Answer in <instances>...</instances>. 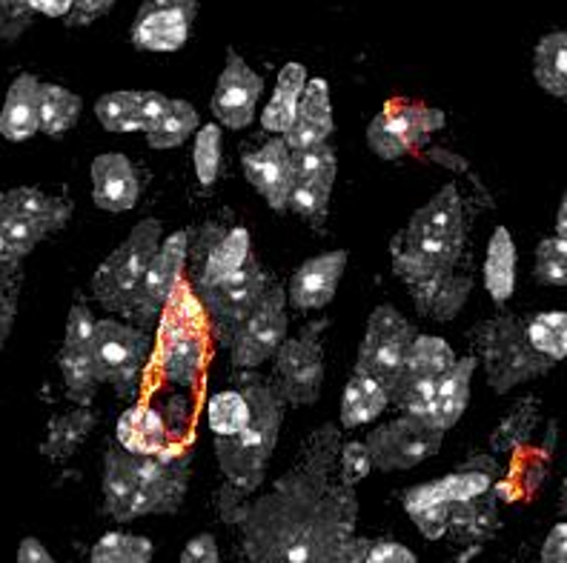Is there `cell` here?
Instances as JSON below:
<instances>
[{"mask_svg": "<svg viewBox=\"0 0 567 563\" xmlns=\"http://www.w3.org/2000/svg\"><path fill=\"white\" fill-rule=\"evenodd\" d=\"M373 472V455L367 449L364 440H347L339 452V478L347 487H355Z\"/></svg>", "mask_w": 567, "mask_h": 563, "instance_id": "50", "label": "cell"}, {"mask_svg": "<svg viewBox=\"0 0 567 563\" xmlns=\"http://www.w3.org/2000/svg\"><path fill=\"white\" fill-rule=\"evenodd\" d=\"M32 9L27 0H0V38L14 41L32 21Z\"/></svg>", "mask_w": 567, "mask_h": 563, "instance_id": "52", "label": "cell"}, {"mask_svg": "<svg viewBox=\"0 0 567 563\" xmlns=\"http://www.w3.org/2000/svg\"><path fill=\"white\" fill-rule=\"evenodd\" d=\"M533 77L547 95L567 97V32H550L536 43Z\"/></svg>", "mask_w": 567, "mask_h": 563, "instance_id": "38", "label": "cell"}, {"mask_svg": "<svg viewBox=\"0 0 567 563\" xmlns=\"http://www.w3.org/2000/svg\"><path fill=\"white\" fill-rule=\"evenodd\" d=\"M444 124L447 117L436 106L395 97V101H388L384 110L367 126V146L381 160H402L415 149L427 146V140L439 129H444Z\"/></svg>", "mask_w": 567, "mask_h": 563, "instance_id": "12", "label": "cell"}, {"mask_svg": "<svg viewBox=\"0 0 567 563\" xmlns=\"http://www.w3.org/2000/svg\"><path fill=\"white\" fill-rule=\"evenodd\" d=\"M516 261H519V252H516L513 234L505 227H496L485 254V289L498 306L511 301L516 289Z\"/></svg>", "mask_w": 567, "mask_h": 563, "instance_id": "33", "label": "cell"}, {"mask_svg": "<svg viewBox=\"0 0 567 563\" xmlns=\"http://www.w3.org/2000/svg\"><path fill=\"white\" fill-rule=\"evenodd\" d=\"M83 101L58 83H41V132L43 135H63L78 124Z\"/></svg>", "mask_w": 567, "mask_h": 563, "instance_id": "41", "label": "cell"}, {"mask_svg": "<svg viewBox=\"0 0 567 563\" xmlns=\"http://www.w3.org/2000/svg\"><path fill=\"white\" fill-rule=\"evenodd\" d=\"M456 352L444 337L415 335L402 378L390 392V404L399 409V415H415V418L430 420L439 380L456 366Z\"/></svg>", "mask_w": 567, "mask_h": 563, "instance_id": "15", "label": "cell"}, {"mask_svg": "<svg viewBox=\"0 0 567 563\" xmlns=\"http://www.w3.org/2000/svg\"><path fill=\"white\" fill-rule=\"evenodd\" d=\"M193 166H195V178H198V184L202 186H215V180L221 178L224 135L218 124H207L195 132Z\"/></svg>", "mask_w": 567, "mask_h": 563, "instance_id": "45", "label": "cell"}, {"mask_svg": "<svg viewBox=\"0 0 567 563\" xmlns=\"http://www.w3.org/2000/svg\"><path fill=\"white\" fill-rule=\"evenodd\" d=\"M155 546L150 538L130 535V532H106L92 546L90 563H150Z\"/></svg>", "mask_w": 567, "mask_h": 563, "instance_id": "43", "label": "cell"}, {"mask_svg": "<svg viewBox=\"0 0 567 563\" xmlns=\"http://www.w3.org/2000/svg\"><path fill=\"white\" fill-rule=\"evenodd\" d=\"M330 326L327 317L307 323L298 337H287L281 350L276 352V369H272V386L278 398L290 406H312L321 395L324 384V350L321 335Z\"/></svg>", "mask_w": 567, "mask_h": 563, "instance_id": "13", "label": "cell"}, {"mask_svg": "<svg viewBox=\"0 0 567 563\" xmlns=\"http://www.w3.org/2000/svg\"><path fill=\"white\" fill-rule=\"evenodd\" d=\"M556 234H559V238H567V192L565 200H561L559 215H556Z\"/></svg>", "mask_w": 567, "mask_h": 563, "instance_id": "60", "label": "cell"}, {"mask_svg": "<svg viewBox=\"0 0 567 563\" xmlns=\"http://www.w3.org/2000/svg\"><path fill=\"white\" fill-rule=\"evenodd\" d=\"M72 218L66 198L47 195L35 186H14L0 192V272H18L43 238L61 232Z\"/></svg>", "mask_w": 567, "mask_h": 563, "instance_id": "5", "label": "cell"}, {"mask_svg": "<svg viewBox=\"0 0 567 563\" xmlns=\"http://www.w3.org/2000/svg\"><path fill=\"white\" fill-rule=\"evenodd\" d=\"M267 286H270L267 269L261 267L256 254H249L247 263L238 269L236 275H229L227 281L195 292L198 301L204 303V312H207L209 335L215 337V344L221 346V350L233 346V337L238 335L241 323L252 315Z\"/></svg>", "mask_w": 567, "mask_h": 563, "instance_id": "10", "label": "cell"}, {"mask_svg": "<svg viewBox=\"0 0 567 563\" xmlns=\"http://www.w3.org/2000/svg\"><path fill=\"white\" fill-rule=\"evenodd\" d=\"M18 295H21L18 272H0V350L12 335L14 317H18Z\"/></svg>", "mask_w": 567, "mask_h": 563, "instance_id": "51", "label": "cell"}, {"mask_svg": "<svg viewBox=\"0 0 567 563\" xmlns=\"http://www.w3.org/2000/svg\"><path fill=\"white\" fill-rule=\"evenodd\" d=\"M95 315L90 306L75 298L72 303L70 317H66V335H63L61 355H58V366H61L63 386L70 400L78 406H90L97 392V372L95 357H92V344H95Z\"/></svg>", "mask_w": 567, "mask_h": 563, "instance_id": "19", "label": "cell"}, {"mask_svg": "<svg viewBox=\"0 0 567 563\" xmlns=\"http://www.w3.org/2000/svg\"><path fill=\"white\" fill-rule=\"evenodd\" d=\"M178 563H221V557H218V543H215V538L209 532H202V535H195L184 546Z\"/></svg>", "mask_w": 567, "mask_h": 563, "instance_id": "53", "label": "cell"}, {"mask_svg": "<svg viewBox=\"0 0 567 563\" xmlns=\"http://www.w3.org/2000/svg\"><path fill=\"white\" fill-rule=\"evenodd\" d=\"M502 467L493 455H473L456 469V472L444 475V489H447L450 503L458 501H473V498H482V494L493 492L502 481Z\"/></svg>", "mask_w": 567, "mask_h": 563, "instance_id": "34", "label": "cell"}, {"mask_svg": "<svg viewBox=\"0 0 567 563\" xmlns=\"http://www.w3.org/2000/svg\"><path fill=\"white\" fill-rule=\"evenodd\" d=\"M402 507L410 515V521L415 523V529H419L427 541H439V538L447 535L450 507H453V503H450L442 478L419 483V487H410L408 492L402 494Z\"/></svg>", "mask_w": 567, "mask_h": 563, "instance_id": "29", "label": "cell"}, {"mask_svg": "<svg viewBox=\"0 0 567 563\" xmlns=\"http://www.w3.org/2000/svg\"><path fill=\"white\" fill-rule=\"evenodd\" d=\"M241 169L272 212H287L296 175H292V149L281 135L267 140L261 149L244 152Z\"/></svg>", "mask_w": 567, "mask_h": 563, "instance_id": "22", "label": "cell"}, {"mask_svg": "<svg viewBox=\"0 0 567 563\" xmlns=\"http://www.w3.org/2000/svg\"><path fill=\"white\" fill-rule=\"evenodd\" d=\"M367 563H415V555L404 543L381 541L373 543V550L367 555Z\"/></svg>", "mask_w": 567, "mask_h": 563, "instance_id": "55", "label": "cell"}, {"mask_svg": "<svg viewBox=\"0 0 567 563\" xmlns=\"http://www.w3.org/2000/svg\"><path fill=\"white\" fill-rule=\"evenodd\" d=\"M236 386L249 404V420L233 438H215V458L227 478V487L236 489L241 498H249L261 489L267 463L276 452L284 400L278 398L276 386L252 369H244L236 378Z\"/></svg>", "mask_w": 567, "mask_h": 563, "instance_id": "3", "label": "cell"}, {"mask_svg": "<svg viewBox=\"0 0 567 563\" xmlns=\"http://www.w3.org/2000/svg\"><path fill=\"white\" fill-rule=\"evenodd\" d=\"M18 563H55V557L49 555V550L38 538H23L18 546Z\"/></svg>", "mask_w": 567, "mask_h": 563, "instance_id": "57", "label": "cell"}, {"mask_svg": "<svg viewBox=\"0 0 567 563\" xmlns=\"http://www.w3.org/2000/svg\"><path fill=\"white\" fill-rule=\"evenodd\" d=\"M332 129V101H330V86L324 77H310L305 86V95L298 101L296 121H292L290 132L284 135L287 146L296 149H312L330 140Z\"/></svg>", "mask_w": 567, "mask_h": 563, "instance_id": "25", "label": "cell"}, {"mask_svg": "<svg viewBox=\"0 0 567 563\" xmlns=\"http://www.w3.org/2000/svg\"><path fill=\"white\" fill-rule=\"evenodd\" d=\"M347 269V252L336 249V252L316 254L310 261L292 272L290 286H287V298L296 310L301 312H319L330 306L336 292H339L341 275Z\"/></svg>", "mask_w": 567, "mask_h": 563, "instance_id": "23", "label": "cell"}, {"mask_svg": "<svg viewBox=\"0 0 567 563\" xmlns=\"http://www.w3.org/2000/svg\"><path fill=\"white\" fill-rule=\"evenodd\" d=\"M141 198V180L135 166L121 152H106L92 160V200L104 212L121 215L135 209Z\"/></svg>", "mask_w": 567, "mask_h": 563, "instance_id": "24", "label": "cell"}, {"mask_svg": "<svg viewBox=\"0 0 567 563\" xmlns=\"http://www.w3.org/2000/svg\"><path fill=\"white\" fill-rule=\"evenodd\" d=\"M559 509H561V512H565V515H567V478H565V483H561V498H559Z\"/></svg>", "mask_w": 567, "mask_h": 563, "instance_id": "61", "label": "cell"}, {"mask_svg": "<svg viewBox=\"0 0 567 563\" xmlns=\"http://www.w3.org/2000/svg\"><path fill=\"white\" fill-rule=\"evenodd\" d=\"M341 444L339 426L324 424L258 498H241L227 483L218 489V515L241 532L247 563H344L359 498L355 487L336 478Z\"/></svg>", "mask_w": 567, "mask_h": 563, "instance_id": "1", "label": "cell"}, {"mask_svg": "<svg viewBox=\"0 0 567 563\" xmlns=\"http://www.w3.org/2000/svg\"><path fill=\"white\" fill-rule=\"evenodd\" d=\"M539 424V400L525 398L513 406L511 413L502 418V424L493 429L491 435V449L496 455H513L516 449L527 447Z\"/></svg>", "mask_w": 567, "mask_h": 563, "instance_id": "40", "label": "cell"}, {"mask_svg": "<svg viewBox=\"0 0 567 563\" xmlns=\"http://www.w3.org/2000/svg\"><path fill=\"white\" fill-rule=\"evenodd\" d=\"M467 247V215L456 184L442 186L436 198L415 209L408 229L395 234L390 249L410 254L415 261L456 269Z\"/></svg>", "mask_w": 567, "mask_h": 563, "instance_id": "7", "label": "cell"}, {"mask_svg": "<svg viewBox=\"0 0 567 563\" xmlns=\"http://www.w3.org/2000/svg\"><path fill=\"white\" fill-rule=\"evenodd\" d=\"M498 494L496 489L473 501H458L450 507L447 535L458 543H482L498 529Z\"/></svg>", "mask_w": 567, "mask_h": 563, "instance_id": "30", "label": "cell"}, {"mask_svg": "<svg viewBox=\"0 0 567 563\" xmlns=\"http://www.w3.org/2000/svg\"><path fill=\"white\" fill-rule=\"evenodd\" d=\"M97 424V415L90 406H75L70 413L55 415L49 420L47 438L41 444V455L49 460H66L83 447V440L90 438Z\"/></svg>", "mask_w": 567, "mask_h": 563, "instance_id": "32", "label": "cell"}, {"mask_svg": "<svg viewBox=\"0 0 567 563\" xmlns=\"http://www.w3.org/2000/svg\"><path fill=\"white\" fill-rule=\"evenodd\" d=\"M153 406L161 413V418H164L169 444L187 440L189 420H193V406H189L187 395H181V392H161Z\"/></svg>", "mask_w": 567, "mask_h": 563, "instance_id": "49", "label": "cell"}, {"mask_svg": "<svg viewBox=\"0 0 567 563\" xmlns=\"http://www.w3.org/2000/svg\"><path fill=\"white\" fill-rule=\"evenodd\" d=\"M373 543L375 541H370V538H353L350 546H347L344 563H367V555L373 550Z\"/></svg>", "mask_w": 567, "mask_h": 563, "instance_id": "59", "label": "cell"}, {"mask_svg": "<svg viewBox=\"0 0 567 563\" xmlns=\"http://www.w3.org/2000/svg\"><path fill=\"white\" fill-rule=\"evenodd\" d=\"M155 352L153 335L138 330L135 323L124 321H97L95 323V372L101 384H110L118 392V398H135L141 389V378Z\"/></svg>", "mask_w": 567, "mask_h": 563, "instance_id": "9", "label": "cell"}, {"mask_svg": "<svg viewBox=\"0 0 567 563\" xmlns=\"http://www.w3.org/2000/svg\"><path fill=\"white\" fill-rule=\"evenodd\" d=\"M187 258H189V229H181L173 232L169 238H164L155 252L153 263L146 269L144 286H141V295L132 306L130 317L126 321L135 323L138 330H153L158 326L161 312L166 310L169 298L175 295V289L187 281Z\"/></svg>", "mask_w": 567, "mask_h": 563, "instance_id": "18", "label": "cell"}, {"mask_svg": "<svg viewBox=\"0 0 567 563\" xmlns=\"http://www.w3.org/2000/svg\"><path fill=\"white\" fill-rule=\"evenodd\" d=\"M536 281L545 286H567V238H545L536 249Z\"/></svg>", "mask_w": 567, "mask_h": 563, "instance_id": "48", "label": "cell"}, {"mask_svg": "<svg viewBox=\"0 0 567 563\" xmlns=\"http://www.w3.org/2000/svg\"><path fill=\"white\" fill-rule=\"evenodd\" d=\"M261 92L264 77L249 70L236 49H227V63L215 83L213 101H209L215 121L227 129H247L256 121Z\"/></svg>", "mask_w": 567, "mask_h": 563, "instance_id": "21", "label": "cell"}, {"mask_svg": "<svg viewBox=\"0 0 567 563\" xmlns=\"http://www.w3.org/2000/svg\"><path fill=\"white\" fill-rule=\"evenodd\" d=\"M287 292L281 283H270L252 315L241 323L238 335L229 346V364L233 369H258L264 361L276 357L287 341Z\"/></svg>", "mask_w": 567, "mask_h": 563, "instance_id": "17", "label": "cell"}, {"mask_svg": "<svg viewBox=\"0 0 567 563\" xmlns=\"http://www.w3.org/2000/svg\"><path fill=\"white\" fill-rule=\"evenodd\" d=\"M115 444L132 455H158L169 444V432L153 404H135L115 424Z\"/></svg>", "mask_w": 567, "mask_h": 563, "instance_id": "28", "label": "cell"}, {"mask_svg": "<svg viewBox=\"0 0 567 563\" xmlns=\"http://www.w3.org/2000/svg\"><path fill=\"white\" fill-rule=\"evenodd\" d=\"M193 475L189 440L166 444L158 455H132L110 444L104 455V512L118 523L144 515H175Z\"/></svg>", "mask_w": 567, "mask_h": 563, "instance_id": "2", "label": "cell"}, {"mask_svg": "<svg viewBox=\"0 0 567 563\" xmlns=\"http://www.w3.org/2000/svg\"><path fill=\"white\" fill-rule=\"evenodd\" d=\"M29 9L47 18H70L75 0H27Z\"/></svg>", "mask_w": 567, "mask_h": 563, "instance_id": "58", "label": "cell"}, {"mask_svg": "<svg viewBox=\"0 0 567 563\" xmlns=\"http://www.w3.org/2000/svg\"><path fill=\"white\" fill-rule=\"evenodd\" d=\"M112 7H115V0H75V7H72L66 23L70 27H86V23L97 21L106 12H112Z\"/></svg>", "mask_w": 567, "mask_h": 563, "instance_id": "54", "label": "cell"}, {"mask_svg": "<svg viewBox=\"0 0 567 563\" xmlns=\"http://www.w3.org/2000/svg\"><path fill=\"white\" fill-rule=\"evenodd\" d=\"M307 86V70L301 63H287L281 72H278L276 92H272L270 104L264 106L261 112V126L272 135H287L296 121L298 101L305 95Z\"/></svg>", "mask_w": 567, "mask_h": 563, "instance_id": "31", "label": "cell"}, {"mask_svg": "<svg viewBox=\"0 0 567 563\" xmlns=\"http://www.w3.org/2000/svg\"><path fill=\"white\" fill-rule=\"evenodd\" d=\"M292 175H296V180L336 186V175H339L336 149L330 144L312 146V149H296L292 152Z\"/></svg>", "mask_w": 567, "mask_h": 563, "instance_id": "47", "label": "cell"}, {"mask_svg": "<svg viewBox=\"0 0 567 563\" xmlns=\"http://www.w3.org/2000/svg\"><path fill=\"white\" fill-rule=\"evenodd\" d=\"M249 254H252V243H249L247 229H227V234H224L221 241L213 247V252L207 254L202 275L193 283V289L195 292H202V289H209L215 286V283L227 281L229 275H236L238 269L247 263Z\"/></svg>", "mask_w": 567, "mask_h": 563, "instance_id": "35", "label": "cell"}, {"mask_svg": "<svg viewBox=\"0 0 567 563\" xmlns=\"http://www.w3.org/2000/svg\"><path fill=\"white\" fill-rule=\"evenodd\" d=\"M527 337L533 350L547 361H565L567 357V312H539L527 321Z\"/></svg>", "mask_w": 567, "mask_h": 563, "instance_id": "44", "label": "cell"}, {"mask_svg": "<svg viewBox=\"0 0 567 563\" xmlns=\"http://www.w3.org/2000/svg\"><path fill=\"white\" fill-rule=\"evenodd\" d=\"M390 406L388 389L381 384H375L373 378L367 375H355L347 380L344 395H341V426L347 429H355V426H364L370 420L379 418L384 409Z\"/></svg>", "mask_w": 567, "mask_h": 563, "instance_id": "36", "label": "cell"}, {"mask_svg": "<svg viewBox=\"0 0 567 563\" xmlns=\"http://www.w3.org/2000/svg\"><path fill=\"white\" fill-rule=\"evenodd\" d=\"M364 444L373 455V469L408 472L442 449L444 432L427 418L395 415L388 424L375 426L373 432L367 435Z\"/></svg>", "mask_w": 567, "mask_h": 563, "instance_id": "16", "label": "cell"}, {"mask_svg": "<svg viewBox=\"0 0 567 563\" xmlns=\"http://www.w3.org/2000/svg\"><path fill=\"white\" fill-rule=\"evenodd\" d=\"M198 129H202L198 110H195L189 101L169 97L166 110L161 112L158 121H155L144 135H146V144L153 146V149H175V146L187 144Z\"/></svg>", "mask_w": 567, "mask_h": 563, "instance_id": "37", "label": "cell"}, {"mask_svg": "<svg viewBox=\"0 0 567 563\" xmlns=\"http://www.w3.org/2000/svg\"><path fill=\"white\" fill-rule=\"evenodd\" d=\"M209 355V321L193 283L184 281L158 317L155 364L166 384L193 389Z\"/></svg>", "mask_w": 567, "mask_h": 563, "instance_id": "4", "label": "cell"}, {"mask_svg": "<svg viewBox=\"0 0 567 563\" xmlns=\"http://www.w3.org/2000/svg\"><path fill=\"white\" fill-rule=\"evenodd\" d=\"M395 278H402L413 298L415 310L430 321H453L462 312L473 292L471 275H458L456 269L415 261L410 254L390 249Z\"/></svg>", "mask_w": 567, "mask_h": 563, "instance_id": "14", "label": "cell"}, {"mask_svg": "<svg viewBox=\"0 0 567 563\" xmlns=\"http://www.w3.org/2000/svg\"><path fill=\"white\" fill-rule=\"evenodd\" d=\"M330 195L332 186L310 184V180H296L290 192V212L305 220L307 227L316 232H324L327 215H330Z\"/></svg>", "mask_w": 567, "mask_h": 563, "instance_id": "46", "label": "cell"}, {"mask_svg": "<svg viewBox=\"0 0 567 563\" xmlns=\"http://www.w3.org/2000/svg\"><path fill=\"white\" fill-rule=\"evenodd\" d=\"M413 341V323L402 312L395 306H375L367 317L364 341H361L359 357H355V375L373 378L390 395L402 378Z\"/></svg>", "mask_w": 567, "mask_h": 563, "instance_id": "11", "label": "cell"}, {"mask_svg": "<svg viewBox=\"0 0 567 563\" xmlns=\"http://www.w3.org/2000/svg\"><path fill=\"white\" fill-rule=\"evenodd\" d=\"M95 117L106 132H144V92H110L95 101Z\"/></svg>", "mask_w": 567, "mask_h": 563, "instance_id": "39", "label": "cell"}, {"mask_svg": "<svg viewBox=\"0 0 567 563\" xmlns=\"http://www.w3.org/2000/svg\"><path fill=\"white\" fill-rule=\"evenodd\" d=\"M249 404L238 386L224 392H215L207 400V424L215 438H233L247 426Z\"/></svg>", "mask_w": 567, "mask_h": 563, "instance_id": "42", "label": "cell"}, {"mask_svg": "<svg viewBox=\"0 0 567 563\" xmlns=\"http://www.w3.org/2000/svg\"><path fill=\"white\" fill-rule=\"evenodd\" d=\"M471 344L478 364L485 366L487 384L498 395H507L519 384L542 378L554 369V361L533 350L527 323L516 315H496L473 326Z\"/></svg>", "mask_w": 567, "mask_h": 563, "instance_id": "6", "label": "cell"}, {"mask_svg": "<svg viewBox=\"0 0 567 563\" xmlns=\"http://www.w3.org/2000/svg\"><path fill=\"white\" fill-rule=\"evenodd\" d=\"M478 369V357L476 355H464L458 357L456 366L439 380L436 386V398H433V409H430V420L447 432L453 426L462 420V415L467 413V404H471V386L473 375Z\"/></svg>", "mask_w": 567, "mask_h": 563, "instance_id": "27", "label": "cell"}, {"mask_svg": "<svg viewBox=\"0 0 567 563\" xmlns=\"http://www.w3.org/2000/svg\"><path fill=\"white\" fill-rule=\"evenodd\" d=\"M542 563H567V521L556 523L542 546Z\"/></svg>", "mask_w": 567, "mask_h": 563, "instance_id": "56", "label": "cell"}, {"mask_svg": "<svg viewBox=\"0 0 567 563\" xmlns=\"http://www.w3.org/2000/svg\"><path fill=\"white\" fill-rule=\"evenodd\" d=\"M161 241H164L161 220L146 218L132 227L124 243L106 254V261H101L92 275V295L104 310L130 317L132 306L141 295V286H144L146 269L153 263Z\"/></svg>", "mask_w": 567, "mask_h": 563, "instance_id": "8", "label": "cell"}, {"mask_svg": "<svg viewBox=\"0 0 567 563\" xmlns=\"http://www.w3.org/2000/svg\"><path fill=\"white\" fill-rule=\"evenodd\" d=\"M198 0H144L132 21V43L141 52H178L189 41Z\"/></svg>", "mask_w": 567, "mask_h": 563, "instance_id": "20", "label": "cell"}, {"mask_svg": "<svg viewBox=\"0 0 567 563\" xmlns=\"http://www.w3.org/2000/svg\"><path fill=\"white\" fill-rule=\"evenodd\" d=\"M41 132V81L35 75H18L0 110V135L12 144H23Z\"/></svg>", "mask_w": 567, "mask_h": 563, "instance_id": "26", "label": "cell"}]
</instances>
